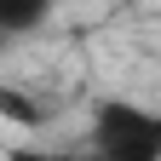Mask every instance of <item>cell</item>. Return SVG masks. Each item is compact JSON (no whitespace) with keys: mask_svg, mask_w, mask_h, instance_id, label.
Listing matches in <instances>:
<instances>
[{"mask_svg":"<svg viewBox=\"0 0 161 161\" xmlns=\"http://www.w3.org/2000/svg\"><path fill=\"white\" fill-rule=\"evenodd\" d=\"M86 161H161V115L138 98H98Z\"/></svg>","mask_w":161,"mask_h":161,"instance_id":"obj_1","label":"cell"},{"mask_svg":"<svg viewBox=\"0 0 161 161\" xmlns=\"http://www.w3.org/2000/svg\"><path fill=\"white\" fill-rule=\"evenodd\" d=\"M0 121L35 132V127H46V121H52V104H46V98H35V92H23V86H6V80H0Z\"/></svg>","mask_w":161,"mask_h":161,"instance_id":"obj_2","label":"cell"},{"mask_svg":"<svg viewBox=\"0 0 161 161\" xmlns=\"http://www.w3.org/2000/svg\"><path fill=\"white\" fill-rule=\"evenodd\" d=\"M46 17H52V0H0V40L35 35Z\"/></svg>","mask_w":161,"mask_h":161,"instance_id":"obj_3","label":"cell"},{"mask_svg":"<svg viewBox=\"0 0 161 161\" xmlns=\"http://www.w3.org/2000/svg\"><path fill=\"white\" fill-rule=\"evenodd\" d=\"M0 161H86V150H46V144H12Z\"/></svg>","mask_w":161,"mask_h":161,"instance_id":"obj_4","label":"cell"},{"mask_svg":"<svg viewBox=\"0 0 161 161\" xmlns=\"http://www.w3.org/2000/svg\"><path fill=\"white\" fill-rule=\"evenodd\" d=\"M0 52H6V40H0Z\"/></svg>","mask_w":161,"mask_h":161,"instance_id":"obj_5","label":"cell"}]
</instances>
